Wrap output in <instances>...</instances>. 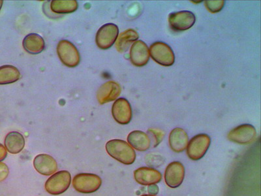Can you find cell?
Segmentation results:
<instances>
[{"label": "cell", "mask_w": 261, "mask_h": 196, "mask_svg": "<svg viewBox=\"0 0 261 196\" xmlns=\"http://www.w3.org/2000/svg\"><path fill=\"white\" fill-rule=\"evenodd\" d=\"M106 149L108 155L124 165H132L136 160V153L126 141L113 139L107 142Z\"/></svg>", "instance_id": "cell-1"}, {"label": "cell", "mask_w": 261, "mask_h": 196, "mask_svg": "<svg viewBox=\"0 0 261 196\" xmlns=\"http://www.w3.org/2000/svg\"><path fill=\"white\" fill-rule=\"evenodd\" d=\"M71 183V176L69 172L63 170L56 172L47 179L45 184L46 192L53 195L62 194L66 192Z\"/></svg>", "instance_id": "cell-2"}, {"label": "cell", "mask_w": 261, "mask_h": 196, "mask_svg": "<svg viewBox=\"0 0 261 196\" xmlns=\"http://www.w3.org/2000/svg\"><path fill=\"white\" fill-rule=\"evenodd\" d=\"M57 51L60 61L65 66L74 67L80 64V53L77 48L71 41L62 39L58 44Z\"/></svg>", "instance_id": "cell-3"}, {"label": "cell", "mask_w": 261, "mask_h": 196, "mask_svg": "<svg viewBox=\"0 0 261 196\" xmlns=\"http://www.w3.org/2000/svg\"><path fill=\"white\" fill-rule=\"evenodd\" d=\"M72 184L76 192L92 193L96 192L101 187L102 179L95 174H80L74 177Z\"/></svg>", "instance_id": "cell-4"}, {"label": "cell", "mask_w": 261, "mask_h": 196, "mask_svg": "<svg viewBox=\"0 0 261 196\" xmlns=\"http://www.w3.org/2000/svg\"><path fill=\"white\" fill-rule=\"evenodd\" d=\"M149 51L151 58L163 66H171L175 62L173 51L171 46L164 42H155L151 44Z\"/></svg>", "instance_id": "cell-5"}, {"label": "cell", "mask_w": 261, "mask_h": 196, "mask_svg": "<svg viewBox=\"0 0 261 196\" xmlns=\"http://www.w3.org/2000/svg\"><path fill=\"white\" fill-rule=\"evenodd\" d=\"M211 143L208 135L200 134L193 137L189 142L187 146V155L191 160L197 161L206 155Z\"/></svg>", "instance_id": "cell-6"}, {"label": "cell", "mask_w": 261, "mask_h": 196, "mask_svg": "<svg viewBox=\"0 0 261 196\" xmlns=\"http://www.w3.org/2000/svg\"><path fill=\"white\" fill-rule=\"evenodd\" d=\"M118 36V26L113 23H107L98 30L95 36V43L101 50H107L116 43Z\"/></svg>", "instance_id": "cell-7"}, {"label": "cell", "mask_w": 261, "mask_h": 196, "mask_svg": "<svg viewBox=\"0 0 261 196\" xmlns=\"http://www.w3.org/2000/svg\"><path fill=\"white\" fill-rule=\"evenodd\" d=\"M257 137V131L253 126L244 124L234 128L228 133L227 137L230 141L240 144L252 143Z\"/></svg>", "instance_id": "cell-8"}, {"label": "cell", "mask_w": 261, "mask_h": 196, "mask_svg": "<svg viewBox=\"0 0 261 196\" xmlns=\"http://www.w3.org/2000/svg\"><path fill=\"white\" fill-rule=\"evenodd\" d=\"M170 27L175 31H186L195 24L194 13L189 11H181L169 14L168 17Z\"/></svg>", "instance_id": "cell-9"}, {"label": "cell", "mask_w": 261, "mask_h": 196, "mask_svg": "<svg viewBox=\"0 0 261 196\" xmlns=\"http://www.w3.org/2000/svg\"><path fill=\"white\" fill-rule=\"evenodd\" d=\"M112 114L114 120L120 125L129 124L132 120L133 113L132 106L128 100L123 97L116 100L112 107Z\"/></svg>", "instance_id": "cell-10"}, {"label": "cell", "mask_w": 261, "mask_h": 196, "mask_svg": "<svg viewBox=\"0 0 261 196\" xmlns=\"http://www.w3.org/2000/svg\"><path fill=\"white\" fill-rule=\"evenodd\" d=\"M185 177V168L182 163L173 162L169 163L165 169V181L170 188H176L182 184Z\"/></svg>", "instance_id": "cell-11"}, {"label": "cell", "mask_w": 261, "mask_h": 196, "mask_svg": "<svg viewBox=\"0 0 261 196\" xmlns=\"http://www.w3.org/2000/svg\"><path fill=\"white\" fill-rule=\"evenodd\" d=\"M122 88L115 81L106 82L100 86L97 92V99L100 104L115 101L120 95Z\"/></svg>", "instance_id": "cell-12"}, {"label": "cell", "mask_w": 261, "mask_h": 196, "mask_svg": "<svg viewBox=\"0 0 261 196\" xmlns=\"http://www.w3.org/2000/svg\"><path fill=\"white\" fill-rule=\"evenodd\" d=\"M150 51L144 41L137 40L133 43L130 49V62L137 67H143L148 64L150 59Z\"/></svg>", "instance_id": "cell-13"}, {"label": "cell", "mask_w": 261, "mask_h": 196, "mask_svg": "<svg viewBox=\"0 0 261 196\" xmlns=\"http://www.w3.org/2000/svg\"><path fill=\"white\" fill-rule=\"evenodd\" d=\"M33 163L35 169L42 176H52L58 170L57 161L52 156L46 154H40L36 156Z\"/></svg>", "instance_id": "cell-14"}, {"label": "cell", "mask_w": 261, "mask_h": 196, "mask_svg": "<svg viewBox=\"0 0 261 196\" xmlns=\"http://www.w3.org/2000/svg\"><path fill=\"white\" fill-rule=\"evenodd\" d=\"M134 178L141 185L150 186L159 183L162 181V175L153 168L143 167L135 170Z\"/></svg>", "instance_id": "cell-15"}, {"label": "cell", "mask_w": 261, "mask_h": 196, "mask_svg": "<svg viewBox=\"0 0 261 196\" xmlns=\"http://www.w3.org/2000/svg\"><path fill=\"white\" fill-rule=\"evenodd\" d=\"M169 145L175 153H181L187 149L189 137L186 131L181 128H176L170 133Z\"/></svg>", "instance_id": "cell-16"}, {"label": "cell", "mask_w": 261, "mask_h": 196, "mask_svg": "<svg viewBox=\"0 0 261 196\" xmlns=\"http://www.w3.org/2000/svg\"><path fill=\"white\" fill-rule=\"evenodd\" d=\"M22 46L27 53L36 55L45 50V42L40 35L31 33L23 39Z\"/></svg>", "instance_id": "cell-17"}, {"label": "cell", "mask_w": 261, "mask_h": 196, "mask_svg": "<svg viewBox=\"0 0 261 196\" xmlns=\"http://www.w3.org/2000/svg\"><path fill=\"white\" fill-rule=\"evenodd\" d=\"M4 146L9 153L17 155L24 149V137L18 132H9L5 137Z\"/></svg>", "instance_id": "cell-18"}, {"label": "cell", "mask_w": 261, "mask_h": 196, "mask_svg": "<svg viewBox=\"0 0 261 196\" xmlns=\"http://www.w3.org/2000/svg\"><path fill=\"white\" fill-rule=\"evenodd\" d=\"M127 139L129 145L137 151L142 152L148 151L151 145L150 137L148 134L142 131H133L128 135Z\"/></svg>", "instance_id": "cell-19"}, {"label": "cell", "mask_w": 261, "mask_h": 196, "mask_svg": "<svg viewBox=\"0 0 261 196\" xmlns=\"http://www.w3.org/2000/svg\"><path fill=\"white\" fill-rule=\"evenodd\" d=\"M139 38L138 32L134 29H129L121 33L116 41V48L119 53H125L129 49L133 43Z\"/></svg>", "instance_id": "cell-20"}, {"label": "cell", "mask_w": 261, "mask_h": 196, "mask_svg": "<svg viewBox=\"0 0 261 196\" xmlns=\"http://www.w3.org/2000/svg\"><path fill=\"white\" fill-rule=\"evenodd\" d=\"M79 8L76 0H53L50 2V9L54 13L65 15L75 12Z\"/></svg>", "instance_id": "cell-21"}, {"label": "cell", "mask_w": 261, "mask_h": 196, "mask_svg": "<svg viewBox=\"0 0 261 196\" xmlns=\"http://www.w3.org/2000/svg\"><path fill=\"white\" fill-rule=\"evenodd\" d=\"M20 76L19 70L13 65H4L0 67V85L16 83L19 80Z\"/></svg>", "instance_id": "cell-22"}, {"label": "cell", "mask_w": 261, "mask_h": 196, "mask_svg": "<svg viewBox=\"0 0 261 196\" xmlns=\"http://www.w3.org/2000/svg\"><path fill=\"white\" fill-rule=\"evenodd\" d=\"M225 1H206L204 2L205 6L210 12L212 13H216L220 12L222 10L225 6Z\"/></svg>", "instance_id": "cell-23"}, {"label": "cell", "mask_w": 261, "mask_h": 196, "mask_svg": "<svg viewBox=\"0 0 261 196\" xmlns=\"http://www.w3.org/2000/svg\"><path fill=\"white\" fill-rule=\"evenodd\" d=\"M148 134L152 137L153 139V144L154 147L159 145V144L163 141V137L165 136L164 132L159 129H155V128H150L148 130Z\"/></svg>", "instance_id": "cell-24"}, {"label": "cell", "mask_w": 261, "mask_h": 196, "mask_svg": "<svg viewBox=\"0 0 261 196\" xmlns=\"http://www.w3.org/2000/svg\"><path fill=\"white\" fill-rule=\"evenodd\" d=\"M9 169L8 165L3 162H0V183L8 178Z\"/></svg>", "instance_id": "cell-25"}, {"label": "cell", "mask_w": 261, "mask_h": 196, "mask_svg": "<svg viewBox=\"0 0 261 196\" xmlns=\"http://www.w3.org/2000/svg\"><path fill=\"white\" fill-rule=\"evenodd\" d=\"M7 156H8V151H7L6 147L0 143V162L6 159Z\"/></svg>", "instance_id": "cell-26"}, {"label": "cell", "mask_w": 261, "mask_h": 196, "mask_svg": "<svg viewBox=\"0 0 261 196\" xmlns=\"http://www.w3.org/2000/svg\"><path fill=\"white\" fill-rule=\"evenodd\" d=\"M148 192L151 195H156L159 192V188L155 184L153 185H150L148 186Z\"/></svg>", "instance_id": "cell-27"}, {"label": "cell", "mask_w": 261, "mask_h": 196, "mask_svg": "<svg viewBox=\"0 0 261 196\" xmlns=\"http://www.w3.org/2000/svg\"><path fill=\"white\" fill-rule=\"evenodd\" d=\"M4 1L0 0V10H1L2 6H3Z\"/></svg>", "instance_id": "cell-28"}, {"label": "cell", "mask_w": 261, "mask_h": 196, "mask_svg": "<svg viewBox=\"0 0 261 196\" xmlns=\"http://www.w3.org/2000/svg\"><path fill=\"white\" fill-rule=\"evenodd\" d=\"M141 196H157L156 195H151V194H144V195H142Z\"/></svg>", "instance_id": "cell-29"}]
</instances>
